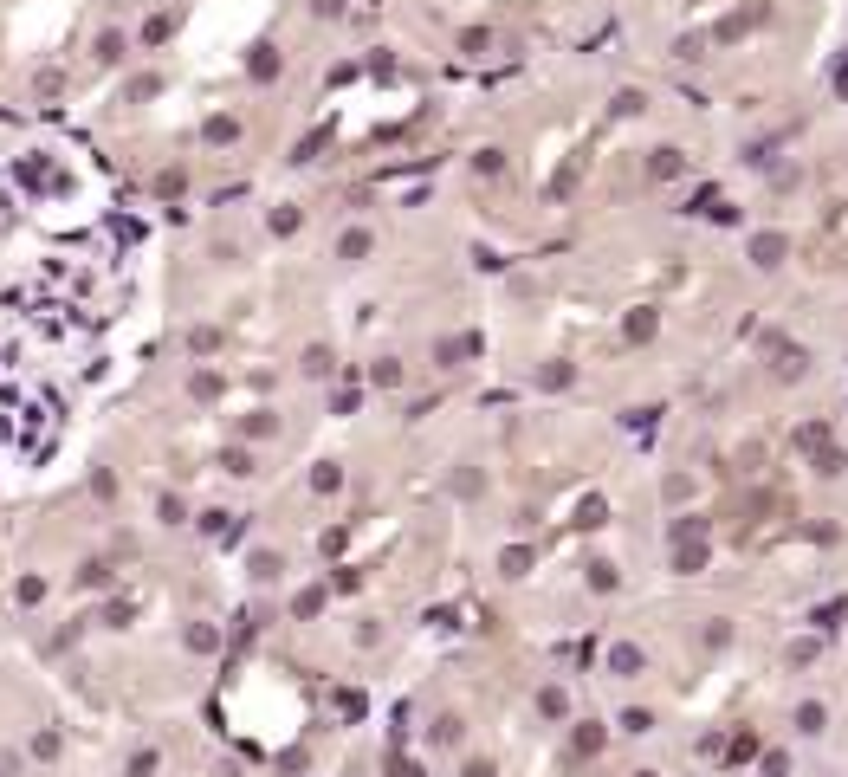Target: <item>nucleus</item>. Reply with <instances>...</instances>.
<instances>
[{"mask_svg": "<svg viewBox=\"0 0 848 777\" xmlns=\"http://www.w3.org/2000/svg\"><path fill=\"white\" fill-rule=\"evenodd\" d=\"M609 667H615V674H635V667H641V654H635V648H615V654H609Z\"/></svg>", "mask_w": 848, "mask_h": 777, "instance_id": "nucleus-1", "label": "nucleus"}, {"mask_svg": "<svg viewBox=\"0 0 848 777\" xmlns=\"http://www.w3.org/2000/svg\"><path fill=\"white\" fill-rule=\"evenodd\" d=\"M363 253H369V234H363V227H357V234H344V259H363Z\"/></svg>", "mask_w": 848, "mask_h": 777, "instance_id": "nucleus-2", "label": "nucleus"}, {"mask_svg": "<svg viewBox=\"0 0 848 777\" xmlns=\"http://www.w3.org/2000/svg\"><path fill=\"white\" fill-rule=\"evenodd\" d=\"M130 777H156V752H136L130 758Z\"/></svg>", "mask_w": 848, "mask_h": 777, "instance_id": "nucleus-3", "label": "nucleus"}]
</instances>
